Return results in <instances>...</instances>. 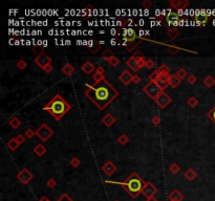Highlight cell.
I'll use <instances>...</instances> for the list:
<instances>
[{
  "mask_svg": "<svg viewBox=\"0 0 215 201\" xmlns=\"http://www.w3.org/2000/svg\"><path fill=\"white\" fill-rule=\"evenodd\" d=\"M81 69H82L83 71H84L86 74H93V72L96 70V67H95V65H93V64L91 63V62L86 61V62H85V63L82 65Z\"/></svg>",
  "mask_w": 215,
  "mask_h": 201,
  "instance_id": "e0dca14e",
  "label": "cell"
},
{
  "mask_svg": "<svg viewBox=\"0 0 215 201\" xmlns=\"http://www.w3.org/2000/svg\"><path fill=\"white\" fill-rule=\"evenodd\" d=\"M80 165H81V160L79 159L78 157H74V158H72V159L71 160V167L78 168Z\"/></svg>",
  "mask_w": 215,
  "mask_h": 201,
  "instance_id": "b9f144b4",
  "label": "cell"
},
{
  "mask_svg": "<svg viewBox=\"0 0 215 201\" xmlns=\"http://www.w3.org/2000/svg\"><path fill=\"white\" fill-rule=\"evenodd\" d=\"M96 74H103V76H104V72H105L104 67H103V66H99V67L96 69Z\"/></svg>",
  "mask_w": 215,
  "mask_h": 201,
  "instance_id": "11a10c76",
  "label": "cell"
},
{
  "mask_svg": "<svg viewBox=\"0 0 215 201\" xmlns=\"http://www.w3.org/2000/svg\"><path fill=\"white\" fill-rule=\"evenodd\" d=\"M151 123H152L154 126H159L160 124H161V118H160V116H157V115L153 116L152 120H151Z\"/></svg>",
  "mask_w": 215,
  "mask_h": 201,
  "instance_id": "bcb514c9",
  "label": "cell"
},
{
  "mask_svg": "<svg viewBox=\"0 0 215 201\" xmlns=\"http://www.w3.org/2000/svg\"><path fill=\"white\" fill-rule=\"evenodd\" d=\"M35 63L39 66L40 68H44L46 67L48 64H52V58L49 56H47L46 54L40 55V56H37L36 59H35Z\"/></svg>",
  "mask_w": 215,
  "mask_h": 201,
  "instance_id": "52a82bcc",
  "label": "cell"
},
{
  "mask_svg": "<svg viewBox=\"0 0 215 201\" xmlns=\"http://www.w3.org/2000/svg\"><path fill=\"white\" fill-rule=\"evenodd\" d=\"M166 21L169 24H176V22L179 21V15L174 12H170L169 14L166 16Z\"/></svg>",
  "mask_w": 215,
  "mask_h": 201,
  "instance_id": "d6986e66",
  "label": "cell"
},
{
  "mask_svg": "<svg viewBox=\"0 0 215 201\" xmlns=\"http://www.w3.org/2000/svg\"><path fill=\"white\" fill-rule=\"evenodd\" d=\"M159 78H160V72H159V70H154L153 72H151L150 74L148 76V79H149V81L150 82H154V83H157V80H159Z\"/></svg>",
  "mask_w": 215,
  "mask_h": 201,
  "instance_id": "f1b7e54d",
  "label": "cell"
},
{
  "mask_svg": "<svg viewBox=\"0 0 215 201\" xmlns=\"http://www.w3.org/2000/svg\"><path fill=\"white\" fill-rule=\"evenodd\" d=\"M204 84H205V86L206 87H208V88H211L212 86L215 84V80H214V78L212 76H207L205 79H204Z\"/></svg>",
  "mask_w": 215,
  "mask_h": 201,
  "instance_id": "83f0119b",
  "label": "cell"
},
{
  "mask_svg": "<svg viewBox=\"0 0 215 201\" xmlns=\"http://www.w3.org/2000/svg\"><path fill=\"white\" fill-rule=\"evenodd\" d=\"M169 80H170V74H160V78H159V80H157V84L164 91V89H166V88L168 87Z\"/></svg>",
  "mask_w": 215,
  "mask_h": 201,
  "instance_id": "30bf717a",
  "label": "cell"
},
{
  "mask_svg": "<svg viewBox=\"0 0 215 201\" xmlns=\"http://www.w3.org/2000/svg\"><path fill=\"white\" fill-rule=\"evenodd\" d=\"M111 45H115V39H112V40H111Z\"/></svg>",
  "mask_w": 215,
  "mask_h": 201,
  "instance_id": "680465c9",
  "label": "cell"
},
{
  "mask_svg": "<svg viewBox=\"0 0 215 201\" xmlns=\"http://www.w3.org/2000/svg\"><path fill=\"white\" fill-rule=\"evenodd\" d=\"M17 178H18L19 180L21 181L22 183H24V184H26V183H28L30 180H32V178H33V174L30 173V171H28L27 169H22L20 172H19V174L17 175Z\"/></svg>",
  "mask_w": 215,
  "mask_h": 201,
  "instance_id": "ba28073f",
  "label": "cell"
},
{
  "mask_svg": "<svg viewBox=\"0 0 215 201\" xmlns=\"http://www.w3.org/2000/svg\"><path fill=\"white\" fill-rule=\"evenodd\" d=\"M93 81H95V84H98V83H100V82H102L103 80H105L103 74H96V72H95V74L93 76Z\"/></svg>",
  "mask_w": 215,
  "mask_h": 201,
  "instance_id": "8d00e7d4",
  "label": "cell"
},
{
  "mask_svg": "<svg viewBox=\"0 0 215 201\" xmlns=\"http://www.w3.org/2000/svg\"><path fill=\"white\" fill-rule=\"evenodd\" d=\"M102 57H103L104 60H108V59L115 57V54H113L110 49H105L104 52H103V54H102Z\"/></svg>",
  "mask_w": 215,
  "mask_h": 201,
  "instance_id": "d6a6232c",
  "label": "cell"
},
{
  "mask_svg": "<svg viewBox=\"0 0 215 201\" xmlns=\"http://www.w3.org/2000/svg\"><path fill=\"white\" fill-rule=\"evenodd\" d=\"M107 62V63L109 64V65H111L112 67H117L118 65L120 64V60L117 58V57H112V58H110V59H108V60H105Z\"/></svg>",
  "mask_w": 215,
  "mask_h": 201,
  "instance_id": "f546056e",
  "label": "cell"
},
{
  "mask_svg": "<svg viewBox=\"0 0 215 201\" xmlns=\"http://www.w3.org/2000/svg\"><path fill=\"white\" fill-rule=\"evenodd\" d=\"M26 66H27V64H26V62L24 60H22V59H20L19 61H17V63H16V67L18 68V69H20V70L25 69Z\"/></svg>",
  "mask_w": 215,
  "mask_h": 201,
  "instance_id": "e575fe53",
  "label": "cell"
},
{
  "mask_svg": "<svg viewBox=\"0 0 215 201\" xmlns=\"http://www.w3.org/2000/svg\"><path fill=\"white\" fill-rule=\"evenodd\" d=\"M33 52H35L37 56H40V55L44 54V50H43V47L41 45H35L33 46Z\"/></svg>",
  "mask_w": 215,
  "mask_h": 201,
  "instance_id": "836d02e7",
  "label": "cell"
},
{
  "mask_svg": "<svg viewBox=\"0 0 215 201\" xmlns=\"http://www.w3.org/2000/svg\"><path fill=\"white\" fill-rule=\"evenodd\" d=\"M169 170L171 171V173L173 174H176L179 172V170H181V168H179V165H177V163H172V165H170V167H169Z\"/></svg>",
  "mask_w": 215,
  "mask_h": 201,
  "instance_id": "d590c367",
  "label": "cell"
},
{
  "mask_svg": "<svg viewBox=\"0 0 215 201\" xmlns=\"http://www.w3.org/2000/svg\"><path fill=\"white\" fill-rule=\"evenodd\" d=\"M176 76L179 77L181 80H184L186 77L188 78V76H189V74H188L187 70H186L185 68H181V69H179V71L176 72Z\"/></svg>",
  "mask_w": 215,
  "mask_h": 201,
  "instance_id": "4dcf8cb0",
  "label": "cell"
},
{
  "mask_svg": "<svg viewBox=\"0 0 215 201\" xmlns=\"http://www.w3.org/2000/svg\"><path fill=\"white\" fill-rule=\"evenodd\" d=\"M117 170V167L113 165V162L111 161H106L104 165H102V171L106 174L107 176H111Z\"/></svg>",
  "mask_w": 215,
  "mask_h": 201,
  "instance_id": "8fae6325",
  "label": "cell"
},
{
  "mask_svg": "<svg viewBox=\"0 0 215 201\" xmlns=\"http://www.w3.org/2000/svg\"><path fill=\"white\" fill-rule=\"evenodd\" d=\"M207 115H208V118H209L210 120H211L215 124V106H214L213 108H212L211 110H210L209 112H208Z\"/></svg>",
  "mask_w": 215,
  "mask_h": 201,
  "instance_id": "60d3db41",
  "label": "cell"
},
{
  "mask_svg": "<svg viewBox=\"0 0 215 201\" xmlns=\"http://www.w3.org/2000/svg\"><path fill=\"white\" fill-rule=\"evenodd\" d=\"M132 57H134V58H135V59H138V60H139V59H141V58H144V56L141 54V52H139V50H137V52H134V54L132 55Z\"/></svg>",
  "mask_w": 215,
  "mask_h": 201,
  "instance_id": "f5cc1de1",
  "label": "cell"
},
{
  "mask_svg": "<svg viewBox=\"0 0 215 201\" xmlns=\"http://www.w3.org/2000/svg\"><path fill=\"white\" fill-rule=\"evenodd\" d=\"M169 198H170L171 201H181L183 199V195H182L177 190H175V191H173L172 193L170 194Z\"/></svg>",
  "mask_w": 215,
  "mask_h": 201,
  "instance_id": "d4e9b609",
  "label": "cell"
},
{
  "mask_svg": "<svg viewBox=\"0 0 215 201\" xmlns=\"http://www.w3.org/2000/svg\"><path fill=\"white\" fill-rule=\"evenodd\" d=\"M170 5L176 10H184L189 5V1L188 0H171Z\"/></svg>",
  "mask_w": 215,
  "mask_h": 201,
  "instance_id": "7c38bea8",
  "label": "cell"
},
{
  "mask_svg": "<svg viewBox=\"0 0 215 201\" xmlns=\"http://www.w3.org/2000/svg\"><path fill=\"white\" fill-rule=\"evenodd\" d=\"M132 82L134 84H139L140 82H141V78H140V76H138V74H134L132 78Z\"/></svg>",
  "mask_w": 215,
  "mask_h": 201,
  "instance_id": "9f6ffc18",
  "label": "cell"
},
{
  "mask_svg": "<svg viewBox=\"0 0 215 201\" xmlns=\"http://www.w3.org/2000/svg\"><path fill=\"white\" fill-rule=\"evenodd\" d=\"M147 201H157V199H155L154 197H151V198H148V200Z\"/></svg>",
  "mask_w": 215,
  "mask_h": 201,
  "instance_id": "6f0895ef",
  "label": "cell"
},
{
  "mask_svg": "<svg viewBox=\"0 0 215 201\" xmlns=\"http://www.w3.org/2000/svg\"><path fill=\"white\" fill-rule=\"evenodd\" d=\"M34 135H36V131H34V130L30 129V128L25 131V137L32 138V137H34Z\"/></svg>",
  "mask_w": 215,
  "mask_h": 201,
  "instance_id": "7bdbcfd3",
  "label": "cell"
},
{
  "mask_svg": "<svg viewBox=\"0 0 215 201\" xmlns=\"http://www.w3.org/2000/svg\"><path fill=\"white\" fill-rule=\"evenodd\" d=\"M132 78H133V76L130 74V71H128V70H124V71L119 76L120 81L122 82L124 85H129V83L132 82Z\"/></svg>",
  "mask_w": 215,
  "mask_h": 201,
  "instance_id": "5bb4252c",
  "label": "cell"
},
{
  "mask_svg": "<svg viewBox=\"0 0 215 201\" xmlns=\"http://www.w3.org/2000/svg\"><path fill=\"white\" fill-rule=\"evenodd\" d=\"M157 70H159L160 74H170V68H169L166 64H162L161 67Z\"/></svg>",
  "mask_w": 215,
  "mask_h": 201,
  "instance_id": "f35d334b",
  "label": "cell"
},
{
  "mask_svg": "<svg viewBox=\"0 0 215 201\" xmlns=\"http://www.w3.org/2000/svg\"><path fill=\"white\" fill-rule=\"evenodd\" d=\"M8 125H10L13 129H18V128L21 126V121L19 120L18 118H11L10 121H8Z\"/></svg>",
  "mask_w": 215,
  "mask_h": 201,
  "instance_id": "484cf974",
  "label": "cell"
},
{
  "mask_svg": "<svg viewBox=\"0 0 215 201\" xmlns=\"http://www.w3.org/2000/svg\"><path fill=\"white\" fill-rule=\"evenodd\" d=\"M121 184L128 191L132 197H137L140 193H142L146 182H144L143 179L138 175L137 173H132L128 178L126 179L125 182H122Z\"/></svg>",
  "mask_w": 215,
  "mask_h": 201,
  "instance_id": "3957f363",
  "label": "cell"
},
{
  "mask_svg": "<svg viewBox=\"0 0 215 201\" xmlns=\"http://www.w3.org/2000/svg\"><path fill=\"white\" fill-rule=\"evenodd\" d=\"M155 102H157V104L160 106V108H162V109H165L166 107L169 105V104L172 102V99L170 98V96H168L166 92L162 91L161 94H160L159 96H157V99H155Z\"/></svg>",
  "mask_w": 215,
  "mask_h": 201,
  "instance_id": "8992f818",
  "label": "cell"
},
{
  "mask_svg": "<svg viewBox=\"0 0 215 201\" xmlns=\"http://www.w3.org/2000/svg\"><path fill=\"white\" fill-rule=\"evenodd\" d=\"M52 134H54V131H52V129H50V128L48 127L46 124H42V125L36 130V135L42 141L48 140V138L52 137Z\"/></svg>",
  "mask_w": 215,
  "mask_h": 201,
  "instance_id": "5b68a950",
  "label": "cell"
},
{
  "mask_svg": "<svg viewBox=\"0 0 215 201\" xmlns=\"http://www.w3.org/2000/svg\"><path fill=\"white\" fill-rule=\"evenodd\" d=\"M123 36H124V39L126 40L127 43H132V42L135 40V38H137V34H135V32L132 28L125 30Z\"/></svg>",
  "mask_w": 215,
  "mask_h": 201,
  "instance_id": "4fadbf2b",
  "label": "cell"
},
{
  "mask_svg": "<svg viewBox=\"0 0 215 201\" xmlns=\"http://www.w3.org/2000/svg\"><path fill=\"white\" fill-rule=\"evenodd\" d=\"M6 146H8V148L11 151H16V150L20 147V145H19L18 141L16 140V138H11V140H8V143H6Z\"/></svg>",
  "mask_w": 215,
  "mask_h": 201,
  "instance_id": "603a6c76",
  "label": "cell"
},
{
  "mask_svg": "<svg viewBox=\"0 0 215 201\" xmlns=\"http://www.w3.org/2000/svg\"><path fill=\"white\" fill-rule=\"evenodd\" d=\"M162 91H163V90H162L161 88H160V86L157 85V83H154V82H149V83L144 87L145 93H146L149 98H151L154 101H155V99L161 94Z\"/></svg>",
  "mask_w": 215,
  "mask_h": 201,
  "instance_id": "277c9868",
  "label": "cell"
},
{
  "mask_svg": "<svg viewBox=\"0 0 215 201\" xmlns=\"http://www.w3.org/2000/svg\"><path fill=\"white\" fill-rule=\"evenodd\" d=\"M15 138H16V140L18 141V143H19V145H20V146L22 145V143H24V141H25V137H24V136L22 135V134H19V135H17Z\"/></svg>",
  "mask_w": 215,
  "mask_h": 201,
  "instance_id": "c3c4849f",
  "label": "cell"
},
{
  "mask_svg": "<svg viewBox=\"0 0 215 201\" xmlns=\"http://www.w3.org/2000/svg\"><path fill=\"white\" fill-rule=\"evenodd\" d=\"M56 184H57L56 180L52 179H52H49V180L47 181V185H48V187H56Z\"/></svg>",
  "mask_w": 215,
  "mask_h": 201,
  "instance_id": "db71d44e",
  "label": "cell"
},
{
  "mask_svg": "<svg viewBox=\"0 0 215 201\" xmlns=\"http://www.w3.org/2000/svg\"><path fill=\"white\" fill-rule=\"evenodd\" d=\"M179 50H181V48L176 47V46H174V45L168 46V52L169 54H171V55H176Z\"/></svg>",
  "mask_w": 215,
  "mask_h": 201,
  "instance_id": "ab89813d",
  "label": "cell"
},
{
  "mask_svg": "<svg viewBox=\"0 0 215 201\" xmlns=\"http://www.w3.org/2000/svg\"><path fill=\"white\" fill-rule=\"evenodd\" d=\"M155 66V62L153 60H151V59H149V60L146 61V68H148V69H151V68H153Z\"/></svg>",
  "mask_w": 215,
  "mask_h": 201,
  "instance_id": "ee69618b",
  "label": "cell"
},
{
  "mask_svg": "<svg viewBox=\"0 0 215 201\" xmlns=\"http://www.w3.org/2000/svg\"><path fill=\"white\" fill-rule=\"evenodd\" d=\"M142 193H143V195L146 196L147 198H151V197H153V195H154L155 193H157V187H155L151 182H146Z\"/></svg>",
  "mask_w": 215,
  "mask_h": 201,
  "instance_id": "9c48e42d",
  "label": "cell"
},
{
  "mask_svg": "<svg viewBox=\"0 0 215 201\" xmlns=\"http://www.w3.org/2000/svg\"><path fill=\"white\" fill-rule=\"evenodd\" d=\"M179 30H176V28H175V27L168 28V30H167V36H168L170 39H172V40H174V39H176L177 37H179Z\"/></svg>",
  "mask_w": 215,
  "mask_h": 201,
  "instance_id": "cb8c5ba5",
  "label": "cell"
},
{
  "mask_svg": "<svg viewBox=\"0 0 215 201\" xmlns=\"http://www.w3.org/2000/svg\"><path fill=\"white\" fill-rule=\"evenodd\" d=\"M187 103H188V105H189L190 107L194 108V107H196L197 104H198V100H197L196 98H194V96H191V98L187 101Z\"/></svg>",
  "mask_w": 215,
  "mask_h": 201,
  "instance_id": "74e56055",
  "label": "cell"
},
{
  "mask_svg": "<svg viewBox=\"0 0 215 201\" xmlns=\"http://www.w3.org/2000/svg\"><path fill=\"white\" fill-rule=\"evenodd\" d=\"M142 6H143L144 8H150L151 6H152V2H151L150 0H145V1L142 2Z\"/></svg>",
  "mask_w": 215,
  "mask_h": 201,
  "instance_id": "7dc6e473",
  "label": "cell"
},
{
  "mask_svg": "<svg viewBox=\"0 0 215 201\" xmlns=\"http://www.w3.org/2000/svg\"><path fill=\"white\" fill-rule=\"evenodd\" d=\"M128 141H129V138L126 134H121L119 137H118V143H120L122 146H125Z\"/></svg>",
  "mask_w": 215,
  "mask_h": 201,
  "instance_id": "1f68e13d",
  "label": "cell"
},
{
  "mask_svg": "<svg viewBox=\"0 0 215 201\" xmlns=\"http://www.w3.org/2000/svg\"><path fill=\"white\" fill-rule=\"evenodd\" d=\"M58 201H72L71 200V198L69 197V196H67V195H62L60 198L58 199Z\"/></svg>",
  "mask_w": 215,
  "mask_h": 201,
  "instance_id": "816d5d0a",
  "label": "cell"
},
{
  "mask_svg": "<svg viewBox=\"0 0 215 201\" xmlns=\"http://www.w3.org/2000/svg\"><path fill=\"white\" fill-rule=\"evenodd\" d=\"M126 64H127V66H128L129 68H130L131 70H133L134 72H137V71H139L141 68H140V66H139V62H138V59H135L134 57H132L131 56L130 58L128 59V60L126 61Z\"/></svg>",
  "mask_w": 215,
  "mask_h": 201,
  "instance_id": "9a60e30c",
  "label": "cell"
},
{
  "mask_svg": "<svg viewBox=\"0 0 215 201\" xmlns=\"http://www.w3.org/2000/svg\"><path fill=\"white\" fill-rule=\"evenodd\" d=\"M40 201H49V200H48L46 197H43V198H42V199H41Z\"/></svg>",
  "mask_w": 215,
  "mask_h": 201,
  "instance_id": "91938a15",
  "label": "cell"
},
{
  "mask_svg": "<svg viewBox=\"0 0 215 201\" xmlns=\"http://www.w3.org/2000/svg\"><path fill=\"white\" fill-rule=\"evenodd\" d=\"M181 79L175 74H170V80H169V86H171L172 88H176L177 86L181 84Z\"/></svg>",
  "mask_w": 215,
  "mask_h": 201,
  "instance_id": "ffe728a7",
  "label": "cell"
},
{
  "mask_svg": "<svg viewBox=\"0 0 215 201\" xmlns=\"http://www.w3.org/2000/svg\"><path fill=\"white\" fill-rule=\"evenodd\" d=\"M187 81H188V83L189 84H194L195 82L197 81L196 76H194V74H189L188 78H187Z\"/></svg>",
  "mask_w": 215,
  "mask_h": 201,
  "instance_id": "f6af8a7d",
  "label": "cell"
},
{
  "mask_svg": "<svg viewBox=\"0 0 215 201\" xmlns=\"http://www.w3.org/2000/svg\"><path fill=\"white\" fill-rule=\"evenodd\" d=\"M43 109L47 111L56 121H60L71 109V106L60 94H56L43 107Z\"/></svg>",
  "mask_w": 215,
  "mask_h": 201,
  "instance_id": "7a4b0ae2",
  "label": "cell"
},
{
  "mask_svg": "<svg viewBox=\"0 0 215 201\" xmlns=\"http://www.w3.org/2000/svg\"><path fill=\"white\" fill-rule=\"evenodd\" d=\"M194 20H195V22H196L197 25L203 26V25H205V24L207 23L208 20H209V18H208L207 15H201H201H196L195 18H194Z\"/></svg>",
  "mask_w": 215,
  "mask_h": 201,
  "instance_id": "ac0fdd59",
  "label": "cell"
},
{
  "mask_svg": "<svg viewBox=\"0 0 215 201\" xmlns=\"http://www.w3.org/2000/svg\"><path fill=\"white\" fill-rule=\"evenodd\" d=\"M62 72L65 74V76H71L72 74L74 72V67L71 65V63H66L64 66L62 67Z\"/></svg>",
  "mask_w": 215,
  "mask_h": 201,
  "instance_id": "7402d4cb",
  "label": "cell"
},
{
  "mask_svg": "<svg viewBox=\"0 0 215 201\" xmlns=\"http://www.w3.org/2000/svg\"><path fill=\"white\" fill-rule=\"evenodd\" d=\"M102 123L104 124L106 127H111V126L113 125V124L115 123V118H113L112 114L110 113H106L104 116H103L102 118Z\"/></svg>",
  "mask_w": 215,
  "mask_h": 201,
  "instance_id": "2e32d148",
  "label": "cell"
},
{
  "mask_svg": "<svg viewBox=\"0 0 215 201\" xmlns=\"http://www.w3.org/2000/svg\"><path fill=\"white\" fill-rule=\"evenodd\" d=\"M139 62V66L140 68H143V67H146V60H145V58H141L138 60Z\"/></svg>",
  "mask_w": 215,
  "mask_h": 201,
  "instance_id": "681fc988",
  "label": "cell"
},
{
  "mask_svg": "<svg viewBox=\"0 0 215 201\" xmlns=\"http://www.w3.org/2000/svg\"><path fill=\"white\" fill-rule=\"evenodd\" d=\"M185 177L190 181L194 180L195 178H196V172L193 169H188L187 171L185 172Z\"/></svg>",
  "mask_w": 215,
  "mask_h": 201,
  "instance_id": "4316f807",
  "label": "cell"
},
{
  "mask_svg": "<svg viewBox=\"0 0 215 201\" xmlns=\"http://www.w3.org/2000/svg\"><path fill=\"white\" fill-rule=\"evenodd\" d=\"M86 86L87 89L85 91V96L100 110H104L119 96V91L106 80H103L98 84H93V86L86 84Z\"/></svg>",
  "mask_w": 215,
  "mask_h": 201,
  "instance_id": "6da1fadb",
  "label": "cell"
},
{
  "mask_svg": "<svg viewBox=\"0 0 215 201\" xmlns=\"http://www.w3.org/2000/svg\"><path fill=\"white\" fill-rule=\"evenodd\" d=\"M34 152L36 153L37 156L41 157V156H43L45 153H46V148H45L44 146L42 145V143H38V145H37L36 147H35Z\"/></svg>",
  "mask_w": 215,
  "mask_h": 201,
  "instance_id": "44dd1931",
  "label": "cell"
},
{
  "mask_svg": "<svg viewBox=\"0 0 215 201\" xmlns=\"http://www.w3.org/2000/svg\"><path fill=\"white\" fill-rule=\"evenodd\" d=\"M52 69H54V67H52V64H48V65L46 66V67L43 68V70H44V71L46 72V74H50V72L52 71Z\"/></svg>",
  "mask_w": 215,
  "mask_h": 201,
  "instance_id": "f907efd6",
  "label": "cell"
}]
</instances>
